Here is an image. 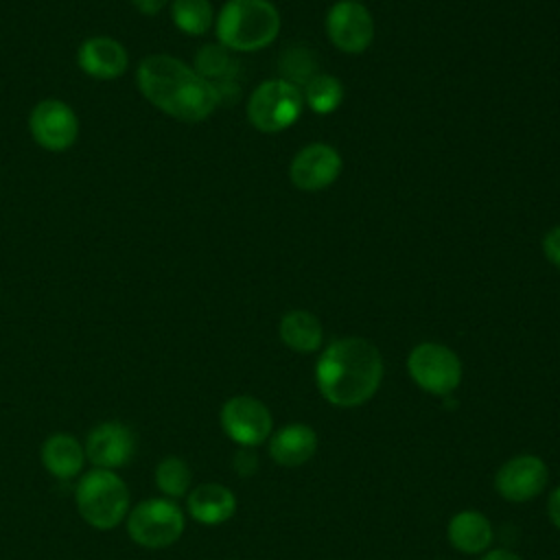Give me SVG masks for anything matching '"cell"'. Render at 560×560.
<instances>
[{"label": "cell", "mask_w": 560, "mask_h": 560, "mask_svg": "<svg viewBox=\"0 0 560 560\" xmlns=\"http://www.w3.org/2000/svg\"><path fill=\"white\" fill-rule=\"evenodd\" d=\"M341 166H343V160L335 147L324 142H313L302 147L295 153L289 166V177L295 188L315 192V190L328 188L339 177Z\"/></svg>", "instance_id": "obj_12"}, {"label": "cell", "mask_w": 560, "mask_h": 560, "mask_svg": "<svg viewBox=\"0 0 560 560\" xmlns=\"http://www.w3.org/2000/svg\"><path fill=\"white\" fill-rule=\"evenodd\" d=\"M304 105L315 114H332L343 101V85L335 74H315L302 90Z\"/></svg>", "instance_id": "obj_22"}, {"label": "cell", "mask_w": 560, "mask_h": 560, "mask_svg": "<svg viewBox=\"0 0 560 560\" xmlns=\"http://www.w3.org/2000/svg\"><path fill=\"white\" fill-rule=\"evenodd\" d=\"M451 545L462 553H481L492 542L490 521L475 510L457 512L446 527Z\"/></svg>", "instance_id": "obj_18"}, {"label": "cell", "mask_w": 560, "mask_h": 560, "mask_svg": "<svg viewBox=\"0 0 560 560\" xmlns=\"http://www.w3.org/2000/svg\"><path fill=\"white\" fill-rule=\"evenodd\" d=\"M219 422L232 442L241 444L243 448H254L271 435L273 418L262 400L241 394L223 402Z\"/></svg>", "instance_id": "obj_8"}, {"label": "cell", "mask_w": 560, "mask_h": 560, "mask_svg": "<svg viewBox=\"0 0 560 560\" xmlns=\"http://www.w3.org/2000/svg\"><path fill=\"white\" fill-rule=\"evenodd\" d=\"M140 94L166 116L182 122L206 120L219 105L214 85L171 55H149L136 70Z\"/></svg>", "instance_id": "obj_1"}, {"label": "cell", "mask_w": 560, "mask_h": 560, "mask_svg": "<svg viewBox=\"0 0 560 560\" xmlns=\"http://www.w3.org/2000/svg\"><path fill=\"white\" fill-rule=\"evenodd\" d=\"M74 503L81 518L101 532L116 529L129 514V488L116 470L90 468L74 488Z\"/></svg>", "instance_id": "obj_4"}, {"label": "cell", "mask_w": 560, "mask_h": 560, "mask_svg": "<svg viewBox=\"0 0 560 560\" xmlns=\"http://www.w3.org/2000/svg\"><path fill=\"white\" fill-rule=\"evenodd\" d=\"M549 481L547 464L536 455H516L494 475V490L512 503H525L538 497Z\"/></svg>", "instance_id": "obj_13"}, {"label": "cell", "mask_w": 560, "mask_h": 560, "mask_svg": "<svg viewBox=\"0 0 560 560\" xmlns=\"http://www.w3.org/2000/svg\"><path fill=\"white\" fill-rule=\"evenodd\" d=\"M168 0H131V4L144 15H158Z\"/></svg>", "instance_id": "obj_28"}, {"label": "cell", "mask_w": 560, "mask_h": 560, "mask_svg": "<svg viewBox=\"0 0 560 560\" xmlns=\"http://www.w3.org/2000/svg\"><path fill=\"white\" fill-rule=\"evenodd\" d=\"M326 33L335 48L357 55L374 39V20L357 0H339L326 13Z\"/></svg>", "instance_id": "obj_10"}, {"label": "cell", "mask_w": 560, "mask_h": 560, "mask_svg": "<svg viewBox=\"0 0 560 560\" xmlns=\"http://www.w3.org/2000/svg\"><path fill=\"white\" fill-rule=\"evenodd\" d=\"M28 131L42 149L61 153L77 142L79 118L68 103L44 98L28 114Z\"/></svg>", "instance_id": "obj_9"}, {"label": "cell", "mask_w": 560, "mask_h": 560, "mask_svg": "<svg viewBox=\"0 0 560 560\" xmlns=\"http://www.w3.org/2000/svg\"><path fill=\"white\" fill-rule=\"evenodd\" d=\"M317 74V57L306 46H291L280 57V77L293 85H306Z\"/></svg>", "instance_id": "obj_24"}, {"label": "cell", "mask_w": 560, "mask_h": 560, "mask_svg": "<svg viewBox=\"0 0 560 560\" xmlns=\"http://www.w3.org/2000/svg\"><path fill=\"white\" fill-rule=\"evenodd\" d=\"M125 525L129 538L138 547L164 549L182 538L186 518L173 499L151 497L129 508Z\"/></svg>", "instance_id": "obj_5"}, {"label": "cell", "mask_w": 560, "mask_h": 560, "mask_svg": "<svg viewBox=\"0 0 560 560\" xmlns=\"http://www.w3.org/2000/svg\"><path fill=\"white\" fill-rule=\"evenodd\" d=\"M39 457H42L46 472L61 481L81 477L83 466L88 462L83 442H79L72 433H63V431L52 433L44 440Z\"/></svg>", "instance_id": "obj_15"}, {"label": "cell", "mask_w": 560, "mask_h": 560, "mask_svg": "<svg viewBox=\"0 0 560 560\" xmlns=\"http://www.w3.org/2000/svg\"><path fill=\"white\" fill-rule=\"evenodd\" d=\"M547 514H549V521L560 529V486L551 490L549 494V501H547Z\"/></svg>", "instance_id": "obj_27"}, {"label": "cell", "mask_w": 560, "mask_h": 560, "mask_svg": "<svg viewBox=\"0 0 560 560\" xmlns=\"http://www.w3.org/2000/svg\"><path fill=\"white\" fill-rule=\"evenodd\" d=\"M383 381V357L363 337L330 341L315 365L319 394L335 407H359L368 402Z\"/></svg>", "instance_id": "obj_2"}, {"label": "cell", "mask_w": 560, "mask_h": 560, "mask_svg": "<svg viewBox=\"0 0 560 560\" xmlns=\"http://www.w3.org/2000/svg\"><path fill=\"white\" fill-rule=\"evenodd\" d=\"M214 33L228 50L254 52L278 37L280 13L269 0H228L214 20Z\"/></svg>", "instance_id": "obj_3"}, {"label": "cell", "mask_w": 560, "mask_h": 560, "mask_svg": "<svg viewBox=\"0 0 560 560\" xmlns=\"http://www.w3.org/2000/svg\"><path fill=\"white\" fill-rule=\"evenodd\" d=\"M256 466H258V462H256L254 453H249V451L236 453V457H234V468H236L241 475H252V472L256 470Z\"/></svg>", "instance_id": "obj_26"}, {"label": "cell", "mask_w": 560, "mask_h": 560, "mask_svg": "<svg viewBox=\"0 0 560 560\" xmlns=\"http://www.w3.org/2000/svg\"><path fill=\"white\" fill-rule=\"evenodd\" d=\"M542 254L549 262H553L556 267H560V225L551 228L545 236H542Z\"/></svg>", "instance_id": "obj_25"}, {"label": "cell", "mask_w": 560, "mask_h": 560, "mask_svg": "<svg viewBox=\"0 0 560 560\" xmlns=\"http://www.w3.org/2000/svg\"><path fill=\"white\" fill-rule=\"evenodd\" d=\"M317 451V435L308 424H287L271 433L269 455L276 464L293 468L306 464Z\"/></svg>", "instance_id": "obj_17"}, {"label": "cell", "mask_w": 560, "mask_h": 560, "mask_svg": "<svg viewBox=\"0 0 560 560\" xmlns=\"http://www.w3.org/2000/svg\"><path fill=\"white\" fill-rule=\"evenodd\" d=\"M83 448L85 459L94 468L116 470L131 462L136 453V435L127 424L118 420H105L90 429Z\"/></svg>", "instance_id": "obj_11"}, {"label": "cell", "mask_w": 560, "mask_h": 560, "mask_svg": "<svg viewBox=\"0 0 560 560\" xmlns=\"http://www.w3.org/2000/svg\"><path fill=\"white\" fill-rule=\"evenodd\" d=\"M153 481L158 486V490L162 492V497L166 499H182L190 492V483H192V470L190 466L175 455L164 457L158 466H155V475Z\"/></svg>", "instance_id": "obj_21"}, {"label": "cell", "mask_w": 560, "mask_h": 560, "mask_svg": "<svg viewBox=\"0 0 560 560\" xmlns=\"http://www.w3.org/2000/svg\"><path fill=\"white\" fill-rule=\"evenodd\" d=\"M195 72L208 79L210 83L234 79L236 63L228 55V48L221 44H208L203 46L195 57Z\"/></svg>", "instance_id": "obj_23"}, {"label": "cell", "mask_w": 560, "mask_h": 560, "mask_svg": "<svg viewBox=\"0 0 560 560\" xmlns=\"http://www.w3.org/2000/svg\"><path fill=\"white\" fill-rule=\"evenodd\" d=\"M186 512L201 525H221L236 512V497L223 483H199L186 494Z\"/></svg>", "instance_id": "obj_16"}, {"label": "cell", "mask_w": 560, "mask_h": 560, "mask_svg": "<svg viewBox=\"0 0 560 560\" xmlns=\"http://www.w3.org/2000/svg\"><path fill=\"white\" fill-rule=\"evenodd\" d=\"M77 63L88 77L98 81H112L127 70L129 55L118 39L107 35H96L81 42L77 50Z\"/></svg>", "instance_id": "obj_14"}, {"label": "cell", "mask_w": 560, "mask_h": 560, "mask_svg": "<svg viewBox=\"0 0 560 560\" xmlns=\"http://www.w3.org/2000/svg\"><path fill=\"white\" fill-rule=\"evenodd\" d=\"M302 109V90L282 79L260 83L247 98V120L262 133L284 131L300 118Z\"/></svg>", "instance_id": "obj_6"}, {"label": "cell", "mask_w": 560, "mask_h": 560, "mask_svg": "<svg viewBox=\"0 0 560 560\" xmlns=\"http://www.w3.org/2000/svg\"><path fill=\"white\" fill-rule=\"evenodd\" d=\"M171 20L186 35H203L214 22L210 0H173Z\"/></svg>", "instance_id": "obj_20"}, {"label": "cell", "mask_w": 560, "mask_h": 560, "mask_svg": "<svg viewBox=\"0 0 560 560\" xmlns=\"http://www.w3.org/2000/svg\"><path fill=\"white\" fill-rule=\"evenodd\" d=\"M357 2H359V0H357Z\"/></svg>", "instance_id": "obj_30"}, {"label": "cell", "mask_w": 560, "mask_h": 560, "mask_svg": "<svg viewBox=\"0 0 560 560\" xmlns=\"http://www.w3.org/2000/svg\"><path fill=\"white\" fill-rule=\"evenodd\" d=\"M280 339L295 352H315L324 341L322 322L308 311H289L280 319Z\"/></svg>", "instance_id": "obj_19"}, {"label": "cell", "mask_w": 560, "mask_h": 560, "mask_svg": "<svg viewBox=\"0 0 560 560\" xmlns=\"http://www.w3.org/2000/svg\"><path fill=\"white\" fill-rule=\"evenodd\" d=\"M481 560H521V556L508 551V549H492Z\"/></svg>", "instance_id": "obj_29"}, {"label": "cell", "mask_w": 560, "mask_h": 560, "mask_svg": "<svg viewBox=\"0 0 560 560\" xmlns=\"http://www.w3.org/2000/svg\"><path fill=\"white\" fill-rule=\"evenodd\" d=\"M407 372L420 389L433 396H448L462 383L459 357L435 341H422L409 352Z\"/></svg>", "instance_id": "obj_7"}]
</instances>
